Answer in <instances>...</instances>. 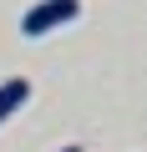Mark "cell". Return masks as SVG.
Returning <instances> with one entry per match:
<instances>
[{"label":"cell","instance_id":"3957f363","mask_svg":"<svg viewBox=\"0 0 147 152\" xmlns=\"http://www.w3.org/2000/svg\"><path fill=\"white\" fill-rule=\"evenodd\" d=\"M61 152H81V147H61Z\"/></svg>","mask_w":147,"mask_h":152},{"label":"cell","instance_id":"7a4b0ae2","mask_svg":"<svg viewBox=\"0 0 147 152\" xmlns=\"http://www.w3.org/2000/svg\"><path fill=\"white\" fill-rule=\"evenodd\" d=\"M26 96H31V81H26V76L0 81V127L10 122V112H20V107H26Z\"/></svg>","mask_w":147,"mask_h":152},{"label":"cell","instance_id":"6da1fadb","mask_svg":"<svg viewBox=\"0 0 147 152\" xmlns=\"http://www.w3.org/2000/svg\"><path fill=\"white\" fill-rule=\"evenodd\" d=\"M76 15H81V0H41L20 15V36H51V31L71 26Z\"/></svg>","mask_w":147,"mask_h":152}]
</instances>
